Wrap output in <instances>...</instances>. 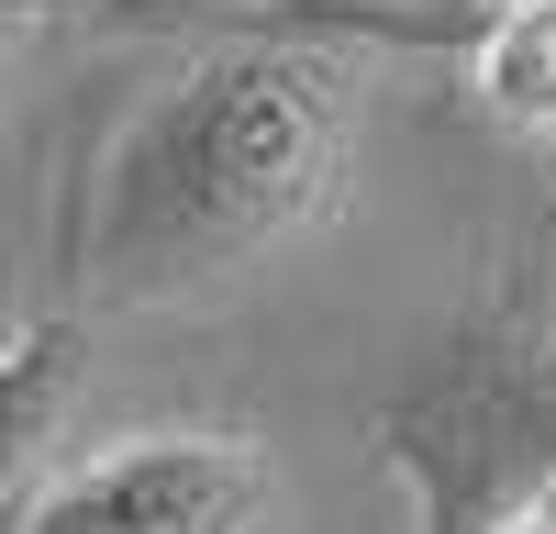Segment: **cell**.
Listing matches in <instances>:
<instances>
[{"label":"cell","instance_id":"cell-1","mask_svg":"<svg viewBox=\"0 0 556 534\" xmlns=\"http://www.w3.org/2000/svg\"><path fill=\"white\" fill-rule=\"evenodd\" d=\"M345 56L301 44L290 23L212 34L178 56L101 145L78 212V279L112 312H167L201 290H235L245 267L290 256L345 201Z\"/></svg>","mask_w":556,"mask_h":534},{"label":"cell","instance_id":"cell-2","mask_svg":"<svg viewBox=\"0 0 556 534\" xmlns=\"http://www.w3.org/2000/svg\"><path fill=\"white\" fill-rule=\"evenodd\" d=\"M379 457L424 534H501L556 501V290H501L456 323L424 379L379 400Z\"/></svg>","mask_w":556,"mask_h":534},{"label":"cell","instance_id":"cell-3","mask_svg":"<svg viewBox=\"0 0 556 534\" xmlns=\"http://www.w3.org/2000/svg\"><path fill=\"white\" fill-rule=\"evenodd\" d=\"M23 534H290V490L256 434L156 423L56 468L23 501Z\"/></svg>","mask_w":556,"mask_h":534},{"label":"cell","instance_id":"cell-4","mask_svg":"<svg viewBox=\"0 0 556 534\" xmlns=\"http://www.w3.org/2000/svg\"><path fill=\"white\" fill-rule=\"evenodd\" d=\"M468 78L490 89V112L556 123V0H490V23L468 34Z\"/></svg>","mask_w":556,"mask_h":534},{"label":"cell","instance_id":"cell-5","mask_svg":"<svg viewBox=\"0 0 556 534\" xmlns=\"http://www.w3.org/2000/svg\"><path fill=\"white\" fill-rule=\"evenodd\" d=\"M67 390H78V334L67 323H45V334H23L12 356H0V490L56 445Z\"/></svg>","mask_w":556,"mask_h":534},{"label":"cell","instance_id":"cell-6","mask_svg":"<svg viewBox=\"0 0 556 534\" xmlns=\"http://www.w3.org/2000/svg\"><path fill=\"white\" fill-rule=\"evenodd\" d=\"M501 534H556V501H534L523 523H501Z\"/></svg>","mask_w":556,"mask_h":534},{"label":"cell","instance_id":"cell-7","mask_svg":"<svg viewBox=\"0 0 556 534\" xmlns=\"http://www.w3.org/2000/svg\"><path fill=\"white\" fill-rule=\"evenodd\" d=\"M34 12H67V0H0V23H34Z\"/></svg>","mask_w":556,"mask_h":534},{"label":"cell","instance_id":"cell-8","mask_svg":"<svg viewBox=\"0 0 556 534\" xmlns=\"http://www.w3.org/2000/svg\"><path fill=\"white\" fill-rule=\"evenodd\" d=\"M545 134H556V123H545Z\"/></svg>","mask_w":556,"mask_h":534}]
</instances>
